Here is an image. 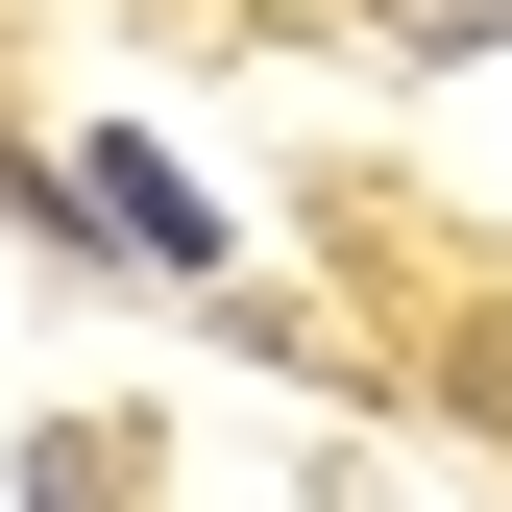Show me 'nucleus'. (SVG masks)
Instances as JSON below:
<instances>
[{
    "label": "nucleus",
    "mask_w": 512,
    "mask_h": 512,
    "mask_svg": "<svg viewBox=\"0 0 512 512\" xmlns=\"http://www.w3.org/2000/svg\"><path fill=\"white\" fill-rule=\"evenodd\" d=\"M74 220H122L147 269H220V220H196V171H171V147H74Z\"/></svg>",
    "instance_id": "f257e3e1"
}]
</instances>
